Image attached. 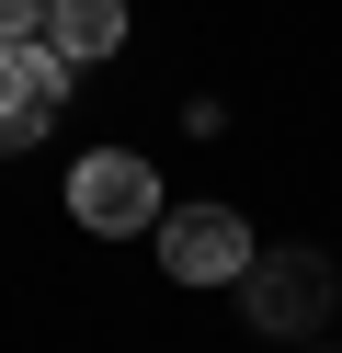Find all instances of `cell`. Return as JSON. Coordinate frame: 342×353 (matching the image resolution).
Instances as JSON below:
<instances>
[{"label": "cell", "instance_id": "cell-1", "mask_svg": "<svg viewBox=\"0 0 342 353\" xmlns=\"http://www.w3.org/2000/svg\"><path fill=\"white\" fill-rule=\"evenodd\" d=\"M68 216H80L91 239H137V228H160V171L137 160V148H91L80 171H68Z\"/></svg>", "mask_w": 342, "mask_h": 353}, {"label": "cell", "instance_id": "cell-2", "mask_svg": "<svg viewBox=\"0 0 342 353\" xmlns=\"http://www.w3.org/2000/svg\"><path fill=\"white\" fill-rule=\"evenodd\" d=\"M251 262H263V251H251V228L228 205H171V216H160V274H171V285H240Z\"/></svg>", "mask_w": 342, "mask_h": 353}, {"label": "cell", "instance_id": "cell-3", "mask_svg": "<svg viewBox=\"0 0 342 353\" xmlns=\"http://www.w3.org/2000/svg\"><path fill=\"white\" fill-rule=\"evenodd\" d=\"M57 114H68V57L57 46H0V160L35 148Z\"/></svg>", "mask_w": 342, "mask_h": 353}, {"label": "cell", "instance_id": "cell-4", "mask_svg": "<svg viewBox=\"0 0 342 353\" xmlns=\"http://www.w3.org/2000/svg\"><path fill=\"white\" fill-rule=\"evenodd\" d=\"M331 262H319V251H274V262H251V274H240V296H251V319H263V330H308L319 319V307H331Z\"/></svg>", "mask_w": 342, "mask_h": 353}, {"label": "cell", "instance_id": "cell-5", "mask_svg": "<svg viewBox=\"0 0 342 353\" xmlns=\"http://www.w3.org/2000/svg\"><path fill=\"white\" fill-rule=\"evenodd\" d=\"M46 46H57L68 69L114 57V46H126V0H57V23H46Z\"/></svg>", "mask_w": 342, "mask_h": 353}, {"label": "cell", "instance_id": "cell-6", "mask_svg": "<svg viewBox=\"0 0 342 353\" xmlns=\"http://www.w3.org/2000/svg\"><path fill=\"white\" fill-rule=\"evenodd\" d=\"M46 23H57V0H0V46H46Z\"/></svg>", "mask_w": 342, "mask_h": 353}]
</instances>
